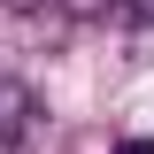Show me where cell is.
<instances>
[{
  "label": "cell",
  "mask_w": 154,
  "mask_h": 154,
  "mask_svg": "<svg viewBox=\"0 0 154 154\" xmlns=\"http://www.w3.org/2000/svg\"><path fill=\"white\" fill-rule=\"evenodd\" d=\"M31 116H38V100H31V85L0 69V139H23V131H31Z\"/></svg>",
  "instance_id": "obj_1"
},
{
  "label": "cell",
  "mask_w": 154,
  "mask_h": 154,
  "mask_svg": "<svg viewBox=\"0 0 154 154\" xmlns=\"http://www.w3.org/2000/svg\"><path fill=\"white\" fill-rule=\"evenodd\" d=\"M108 8H123V0H62V16H77V23H93V16H108Z\"/></svg>",
  "instance_id": "obj_2"
},
{
  "label": "cell",
  "mask_w": 154,
  "mask_h": 154,
  "mask_svg": "<svg viewBox=\"0 0 154 154\" xmlns=\"http://www.w3.org/2000/svg\"><path fill=\"white\" fill-rule=\"evenodd\" d=\"M0 8H16V16H38V8H46V0H0Z\"/></svg>",
  "instance_id": "obj_3"
},
{
  "label": "cell",
  "mask_w": 154,
  "mask_h": 154,
  "mask_svg": "<svg viewBox=\"0 0 154 154\" xmlns=\"http://www.w3.org/2000/svg\"><path fill=\"white\" fill-rule=\"evenodd\" d=\"M123 8H131V16H139V23H154V0H123Z\"/></svg>",
  "instance_id": "obj_4"
},
{
  "label": "cell",
  "mask_w": 154,
  "mask_h": 154,
  "mask_svg": "<svg viewBox=\"0 0 154 154\" xmlns=\"http://www.w3.org/2000/svg\"><path fill=\"white\" fill-rule=\"evenodd\" d=\"M116 154H154V139H123V146H116Z\"/></svg>",
  "instance_id": "obj_5"
}]
</instances>
